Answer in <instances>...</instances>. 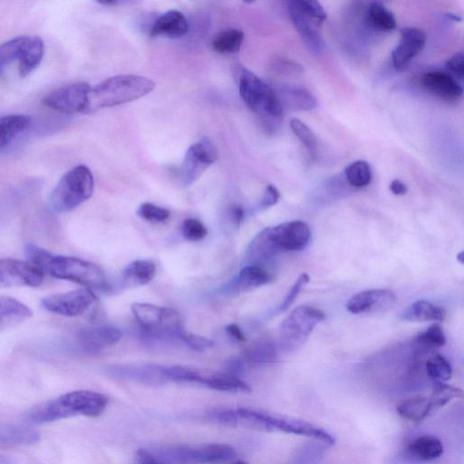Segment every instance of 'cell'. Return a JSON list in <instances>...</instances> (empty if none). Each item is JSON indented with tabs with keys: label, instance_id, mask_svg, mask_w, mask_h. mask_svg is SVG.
I'll list each match as a JSON object with an SVG mask.
<instances>
[{
	"label": "cell",
	"instance_id": "obj_1",
	"mask_svg": "<svg viewBox=\"0 0 464 464\" xmlns=\"http://www.w3.org/2000/svg\"><path fill=\"white\" fill-rule=\"evenodd\" d=\"M107 403V397L100 392L73 391L34 406L26 413V420L45 423L79 415L97 417L104 411Z\"/></svg>",
	"mask_w": 464,
	"mask_h": 464
},
{
	"label": "cell",
	"instance_id": "obj_2",
	"mask_svg": "<svg viewBox=\"0 0 464 464\" xmlns=\"http://www.w3.org/2000/svg\"><path fill=\"white\" fill-rule=\"evenodd\" d=\"M155 87L151 79L140 75L121 74L91 86L83 113H92L138 100Z\"/></svg>",
	"mask_w": 464,
	"mask_h": 464
},
{
	"label": "cell",
	"instance_id": "obj_3",
	"mask_svg": "<svg viewBox=\"0 0 464 464\" xmlns=\"http://www.w3.org/2000/svg\"><path fill=\"white\" fill-rule=\"evenodd\" d=\"M94 179L85 165H77L69 169L50 195V204L57 213L73 210L92 195Z\"/></svg>",
	"mask_w": 464,
	"mask_h": 464
},
{
	"label": "cell",
	"instance_id": "obj_4",
	"mask_svg": "<svg viewBox=\"0 0 464 464\" xmlns=\"http://www.w3.org/2000/svg\"><path fill=\"white\" fill-rule=\"evenodd\" d=\"M149 451L162 464L218 463L237 456L234 448L220 443L162 446Z\"/></svg>",
	"mask_w": 464,
	"mask_h": 464
},
{
	"label": "cell",
	"instance_id": "obj_5",
	"mask_svg": "<svg viewBox=\"0 0 464 464\" xmlns=\"http://www.w3.org/2000/svg\"><path fill=\"white\" fill-rule=\"evenodd\" d=\"M43 273L80 284L89 289L107 287L105 274L99 266L74 256L50 254Z\"/></svg>",
	"mask_w": 464,
	"mask_h": 464
},
{
	"label": "cell",
	"instance_id": "obj_6",
	"mask_svg": "<svg viewBox=\"0 0 464 464\" xmlns=\"http://www.w3.org/2000/svg\"><path fill=\"white\" fill-rule=\"evenodd\" d=\"M239 93L252 111L270 119L281 118L283 107L276 90L246 69L240 72Z\"/></svg>",
	"mask_w": 464,
	"mask_h": 464
},
{
	"label": "cell",
	"instance_id": "obj_7",
	"mask_svg": "<svg viewBox=\"0 0 464 464\" xmlns=\"http://www.w3.org/2000/svg\"><path fill=\"white\" fill-rule=\"evenodd\" d=\"M325 319V314L310 305L294 308L279 326V343L283 350L292 352L302 347L314 327Z\"/></svg>",
	"mask_w": 464,
	"mask_h": 464
},
{
	"label": "cell",
	"instance_id": "obj_8",
	"mask_svg": "<svg viewBox=\"0 0 464 464\" xmlns=\"http://www.w3.org/2000/svg\"><path fill=\"white\" fill-rule=\"evenodd\" d=\"M131 312L149 336L180 339L184 333L180 316L173 308L134 303L131 305Z\"/></svg>",
	"mask_w": 464,
	"mask_h": 464
},
{
	"label": "cell",
	"instance_id": "obj_9",
	"mask_svg": "<svg viewBox=\"0 0 464 464\" xmlns=\"http://www.w3.org/2000/svg\"><path fill=\"white\" fill-rule=\"evenodd\" d=\"M218 159L215 146L207 139L192 144L185 153L179 170L184 187L193 184Z\"/></svg>",
	"mask_w": 464,
	"mask_h": 464
},
{
	"label": "cell",
	"instance_id": "obj_10",
	"mask_svg": "<svg viewBox=\"0 0 464 464\" xmlns=\"http://www.w3.org/2000/svg\"><path fill=\"white\" fill-rule=\"evenodd\" d=\"M97 301L89 288H79L65 293L48 295L42 299L43 307L63 316H77L85 313Z\"/></svg>",
	"mask_w": 464,
	"mask_h": 464
},
{
	"label": "cell",
	"instance_id": "obj_11",
	"mask_svg": "<svg viewBox=\"0 0 464 464\" xmlns=\"http://www.w3.org/2000/svg\"><path fill=\"white\" fill-rule=\"evenodd\" d=\"M91 85L86 82H75L50 92L43 103L64 114L83 113Z\"/></svg>",
	"mask_w": 464,
	"mask_h": 464
},
{
	"label": "cell",
	"instance_id": "obj_12",
	"mask_svg": "<svg viewBox=\"0 0 464 464\" xmlns=\"http://www.w3.org/2000/svg\"><path fill=\"white\" fill-rule=\"evenodd\" d=\"M267 235L279 252L299 251L309 243L311 231L302 220H293L266 227Z\"/></svg>",
	"mask_w": 464,
	"mask_h": 464
},
{
	"label": "cell",
	"instance_id": "obj_13",
	"mask_svg": "<svg viewBox=\"0 0 464 464\" xmlns=\"http://www.w3.org/2000/svg\"><path fill=\"white\" fill-rule=\"evenodd\" d=\"M44 273L27 261L0 258V288L11 286L36 287L43 283Z\"/></svg>",
	"mask_w": 464,
	"mask_h": 464
},
{
	"label": "cell",
	"instance_id": "obj_14",
	"mask_svg": "<svg viewBox=\"0 0 464 464\" xmlns=\"http://www.w3.org/2000/svg\"><path fill=\"white\" fill-rule=\"evenodd\" d=\"M121 338V331L114 326L108 324L86 326L77 332L75 346L83 353L95 354L116 344Z\"/></svg>",
	"mask_w": 464,
	"mask_h": 464
},
{
	"label": "cell",
	"instance_id": "obj_15",
	"mask_svg": "<svg viewBox=\"0 0 464 464\" xmlns=\"http://www.w3.org/2000/svg\"><path fill=\"white\" fill-rule=\"evenodd\" d=\"M396 302L390 289L374 288L359 292L346 303V309L355 314L380 313L391 308Z\"/></svg>",
	"mask_w": 464,
	"mask_h": 464
},
{
	"label": "cell",
	"instance_id": "obj_16",
	"mask_svg": "<svg viewBox=\"0 0 464 464\" xmlns=\"http://www.w3.org/2000/svg\"><path fill=\"white\" fill-rule=\"evenodd\" d=\"M108 372L118 379L145 384L159 385L169 382V365H115L110 367Z\"/></svg>",
	"mask_w": 464,
	"mask_h": 464
},
{
	"label": "cell",
	"instance_id": "obj_17",
	"mask_svg": "<svg viewBox=\"0 0 464 464\" xmlns=\"http://www.w3.org/2000/svg\"><path fill=\"white\" fill-rule=\"evenodd\" d=\"M426 34L417 27L401 29V41L392 52V63L395 69L401 70L419 54L426 43Z\"/></svg>",
	"mask_w": 464,
	"mask_h": 464
},
{
	"label": "cell",
	"instance_id": "obj_18",
	"mask_svg": "<svg viewBox=\"0 0 464 464\" xmlns=\"http://www.w3.org/2000/svg\"><path fill=\"white\" fill-rule=\"evenodd\" d=\"M420 85L428 92L446 101H456L461 97V84L448 72L431 71L420 78Z\"/></svg>",
	"mask_w": 464,
	"mask_h": 464
},
{
	"label": "cell",
	"instance_id": "obj_19",
	"mask_svg": "<svg viewBox=\"0 0 464 464\" xmlns=\"http://www.w3.org/2000/svg\"><path fill=\"white\" fill-rule=\"evenodd\" d=\"M443 453L440 440L432 435H421L410 440L404 448V457L414 463L439 459Z\"/></svg>",
	"mask_w": 464,
	"mask_h": 464
},
{
	"label": "cell",
	"instance_id": "obj_20",
	"mask_svg": "<svg viewBox=\"0 0 464 464\" xmlns=\"http://www.w3.org/2000/svg\"><path fill=\"white\" fill-rule=\"evenodd\" d=\"M273 280L272 275L260 266H244L237 276L224 287L226 294L248 292Z\"/></svg>",
	"mask_w": 464,
	"mask_h": 464
},
{
	"label": "cell",
	"instance_id": "obj_21",
	"mask_svg": "<svg viewBox=\"0 0 464 464\" xmlns=\"http://www.w3.org/2000/svg\"><path fill=\"white\" fill-rule=\"evenodd\" d=\"M281 105L294 111H310L316 107L315 97L304 87L296 84H283L276 91Z\"/></svg>",
	"mask_w": 464,
	"mask_h": 464
},
{
	"label": "cell",
	"instance_id": "obj_22",
	"mask_svg": "<svg viewBox=\"0 0 464 464\" xmlns=\"http://www.w3.org/2000/svg\"><path fill=\"white\" fill-rule=\"evenodd\" d=\"M288 12L293 24L301 35L304 43L313 51L319 53L324 46V40L317 26L289 1Z\"/></svg>",
	"mask_w": 464,
	"mask_h": 464
},
{
	"label": "cell",
	"instance_id": "obj_23",
	"mask_svg": "<svg viewBox=\"0 0 464 464\" xmlns=\"http://www.w3.org/2000/svg\"><path fill=\"white\" fill-rule=\"evenodd\" d=\"M188 30V25L185 15L179 11L169 10L155 20L150 29V35L180 37L186 34Z\"/></svg>",
	"mask_w": 464,
	"mask_h": 464
},
{
	"label": "cell",
	"instance_id": "obj_24",
	"mask_svg": "<svg viewBox=\"0 0 464 464\" xmlns=\"http://www.w3.org/2000/svg\"><path fill=\"white\" fill-rule=\"evenodd\" d=\"M33 315L32 310L10 296H0V329L16 326Z\"/></svg>",
	"mask_w": 464,
	"mask_h": 464
},
{
	"label": "cell",
	"instance_id": "obj_25",
	"mask_svg": "<svg viewBox=\"0 0 464 464\" xmlns=\"http://www.w3.org/2000/svg\"><path fill=\"white\" fill-rule=\"evenodd\" d=\"M44 53V43L39 36H26L18 63V72L24 78L41 63Z\"/></svg>",
	"mask_w": 464,
	"mask_h": 464
},
{
	"label": "cell",
	"instance_id": "obj_26",
	"mask_svg": "<svg viewBox=\"0 0 464 464\" xmlns=\"http://www.w3.org/2000/svg\"><path fill=\"white\" fill-rule=\"evenodd\" d=\"M400 317L410 322H442L446 318V311L430 301L417 300L405 308Z\"/></svg>",
	"mask_w": 464,
	"mask_h": 464
},
{
	"label": "cell",
	"instance_id": "obj_27",
	"mask_svg": "<svg viewBox=\"0 0 464 464\" xmlns=\"http://www.w3.org/2000/svg\"><path fill=\"white\" fill-rule=\"evenodd\" d=\"M156 274L155 263L150 259H137L130 263L121 274L126 287H136L150 283Z\"/></svg>",
	"mask_w": 464,
	"mask_h": 464
},
{
	"label": "cell",
	"instance_id": "obj_28",
	"mask_svg": "<svg viewBox=\"0 0 464 464\" xmlns=\"http://www.w3.org/2000/svg\"><path fill=\"white\" fill-rule=\"evenodd\" d=\"M31 123V118L24 114L0 116V150L9 145L24 131Z\"/></svg>",
	"mask_w": 464,
	"mask_h": 464
},
{
	"label": "cell",
	"instance_id": "obj_29",
	"mask_svg": "<svg viewBox=\"0 0 464 464\" xmlns=\"http://www.w3.org/2000/svg\"><path fill=\"white\" fill-rule=\"evenodd\" d=\"M39 433L28 427L0 423V443L31 445L39 440Z\"/></svg>",
	"mask_w": 464,
	"mask_h": 464
},
{
	"label": "cell",
	"instance_id": "obj_30",
	"mask_svg": "<svg viewBox=\"0 0 464 464\" xmlns=\"http://www.w3.org/2000/svg\"><path fill=\"white\" fill-rule=\"evenodd\" d=\"M202 385L222 392H249L251 391L250 386L246 382L227 372L205 376Z\"/></svg>",
	"mask_w": 464,
	"mask_h": 464
},
{
	"label": "cell",
	"instance_id": "obj_31",
	"mask_svg": "<svg viewBox=\"0 0 464 464\" xmlns=\"http://www.w3.org/2000/svg\"><path fill=\"white\" fill-rule=\"evenodd\" d=\"M396 411L404 420L420 422L430 416L428 398L414 396L405 399L397 405Z\"/></svg>",
	"mask_w": 464,
	"mask_h": 464
},
{
	"label": "cell",
	"instance_id": "obj_32",
	"mask_svg": "<svg viewBox=\"0 0 464 464\" xmlns=\"http://www.w3.org/2000/svg\"><path fill=\"white\" fill-rule=\"evenodd\" d=\"M367 21L372 27L382 32H391L397 26L393 14L381 2H372L367 9Z\"/></svg>",
	"mask_w": 464,
	"mask_h": 464
},
{
	"label": "cell",
	"instance_id": "obj_33",
	"mask_svg": "<svg viewBox=\"0 0 464 464\" xmlns=\"http://www.w3.org/2000/svg\"><path fill=\"white\" fill-rule=\"evenodd\" d=\"M244 33L237 29H227L218 33L212 39V48L219 53L228 54L239 51Z\"/></svg>",
	"mask_w": 464,
	"mask_h": 464
},
{
	"label": "cell",
	"instance_id": "obj_34",
	"mask_svg": "<svg viewBox=\"0 0 464 464\" xmlns=\"http://www.w3.org/2000/svg\"><path fill=\"white\" fill-rule=\"evenodd\" d=\"M462 397V391L445 382H433L432 392L428 398L430 415L438 411L454 398Z\"/></svg>",
	"mask_w": 464,
	"mask_h": 464
},
{
	"label": "cell",
	"instance_id": "obj_35",
	"mask_svg": "<svg viewBox=\"0 0 464 464\" xmlns=\"http://www.w3.org/2000/svg\"><path fill=\"white\" fill-rule=\"evenodd\" d=\"M244 357L251 364L268 363L276 360V350L271 342L256 340L246 348Z\"/></svg>",
	"mask_w": 464,
	"mask_h": 464
},
{
	"label": "cell",
	"instance_id": "obj_36",
	"mask_svg": "<svg viewBox=\"0 0 464 464\" xmlns=\"http://www.w3.org/2000/svg\"><path fill=\"white\" fill-rule=\"evenodd\" d=\"M26 36H17L0 44V76L9 64L19 61Z\"/></svg>",
	"mask_w": 464,
	"mask_h": 464
},
{
	"label": "cell",
	"instance_id": "obj_37",
	"mask_svg": "<svg viewBox=\"0 0 464 464\" xmlns=\"http://www.w3.org/2000/svg\"><path fill=\"white\" fill-rule=\"evenodd\" d=\"M345 178L353 187H365L372 180L371 167L365 160H356L345 169Z\"/></svg>",
	"mask_w": 464,
	"mask_h": 464
},
{
	"label": "cell",
	"instance_id": "obj_38",
	"mask_svg": "<svg viewBox=\"0 0 464 464\" xmlns=\"http://www.w3.org/2000/svg\"><path fill=\"white\" fill-rule=\"evenodd\" d=\"M426 372L433 382H445L452 375V368L450 362L440 354H436L427 361Z\"/></svg>",
	"mask_w": 464,
	"mask_h": 464
},
{
	"label": "cell",
	"instance_id": "obj_39",
	"mask_svg": "<svg viewBox=\"0 0 464 464\" xmlns=\"http://www.w3.org/2000/svg\"><path fill=\"white\" fill-rule=\"evenodd\" d=\"M296 9L319 27L327 18V14L322 5L314 0L290 1Z\"/></svg>",
	"mask_w": 464,
	"mask_h": 464
},
{
	"label": "cell",
	"instance_id": "obj_40",
	"mask_svg": "<svg viewBox=\"0 0 464 464\" xmlns=\"http://www.w3.org/2000/svg\"><path fill=\"white\" fill-rule=\"evenodd\" d=\"M290 128L295 137L303 143L311 154L315 153L316 139L310 128L301 120L294 118L290 121Z\"/></svg>",
	"mask_w": 464,
	"mask_h": 464
},
{
	"label": "cell",
	"instance_id": "obj_41",
	"mask_svg": "<svg viewBox=\"0 0 464 464\" xmlns=\"http://www.w3.org/2000/svg\"><path fill=\"white\" fill-rule=\"evenodd\" d=\"M417 341L426 346L438 347L446 343V336L441 326L436 323L419 334Z\"/></svg>",
	"mask_w": 464,
	"mask_h": 464
},
{
	"label": "cell",
	"instance_id": "obj_42",
	"mask_svg": "<svg viewBox=\"0 0 464 464\" xmlns=\"http://www.w3.org/2000/svg\"><path fill=\"white\" fill-rule=\"evenodd\" d=\"M137 214L141 218L151 222H163L170 216V212L168 208L150 202H144L140 205Z\"/></svg>",
	"mask_w": 464,
	"mask_h": 464
},
{
	"label": "cell",
	"instance_id": "obj_43",
	"mask_svg": "<svg viewBox=\"0 0 464 464\" xmlns=\"http://www.w3.org/2000/svg\"><path fill=\"white\" fill-rule=\"evenodd\" d=\"M183 237L189 241H198L203 239L208 229L205 225L197 218L185 219L181 227Z\"/></svg>",
	"mask_w": 464,
	"mask_h": 464
},
{
	"label": "cell",
	"instance_id": "obj_44",
	"mask_svg": "<svg viewBox=\"0 0 464 464\" xmlns=\"http://www.w3.org/2000/svg\"><path fill=\"white\" fill-rule=\"evenodd\" d=\"M309 276L306 273H302L298 276L295 284L287 292L281 304L276 308V313L285 312L292 305L302 288L309 282Z\"/></svg>",
	"mask_w": 464,
	"mask_h": 464
},
{
	"label": "cell",
	"instance_id": "obj_45",
	"mask_svg": "<svg viewBox=\"0 0 464 464\" xmlns=\"http://www.w3.org/2000/svg\"><path fill=\"white\" fill-rule=\"evenodd\" d=\"M180 340L197 352H203L214 346V342L211 339L186 332L182 334Z\"/></svg>",
	"mask_w": 464,
	"mask_h": 464
},
{
	"label": "cell",
	"instance_id": "obj_46",
	"mask_svg": "<svg viewBox=\"0 0 464 464\" xmlns=\"http://www.w3.org/2000/svg\"><path fill=\"white\" fill-rule=\"evenodd\" d=\"M448 72L454 78L462 80L464 77V57L462 52L454 53L446 62Z\"/></svg>",
	"mask_w": 464,
	"mask_h": 464
},
{
	"label": "cell",
	"instance_id": "obj_47",
	"mask_svg": "<svg viewBox=\"0 0 464 464\" xmlns=\"http://www.w3.org/2000/svg\"><path fill=\"white\" fill-rule=\"evenodd\" d=\"M279 197H280V193L277 190V188L271 184L268 185L266 188V190H265L264 195L258 204L257 208L260 210H263V209H266V208H268L274 206L278 201Z\"/></svg>",
	"mask_w": 464,
	"mask_h": 464
},
{
	"label": "cell",
	"instance_id": "obj_48",
	"mask_svg": "<svg viewBox=\"0 0 464 464\" xmlns=\"http://www.w3.org/2000/svg\"><path fill=\"white\" fill-rule=\"evenodd\" d=\"M275 67L280 72L300 73L304 71L300 64L289 60H279L275 63Z\"/></svg>",
	"mask_w": 464,
	"mask_h": 464
},
{
	"label": "cell",
	"instance_id": "obj_49",
	"mask_svg": "<svg viewBox=\"0 0 464 464\" xmlns=\"http://www.w3.org/2000/svg\"><path fill=\"white\" fill-rule=\"evenodd\" d=\"M244 361L239 358H230L225 364V372L239 377L244 372Z\"/></svg>",
	"mask_w": 464,
	"mask_h": 464
},
{
	"label": "cell",
	"instance_id": "obj_50",
	"mask_svg": "<svg viewBox=\"0 0 464 464\" xmlns=\"http://www.w3.org/2000/svg\"><path fill=\"white\" fill-rule=\"evenodd\" d=\"M229 220L234 227H238L244 220L245 211L240 206H233L228 212Z\"/></svg>",
	"mask_w": 464,
	"mask_h": 464
},
{
	"label": "cell",
	"instance_id": "obj_51",
	"mask_svg": "<svg viewBox=\"0 0 464 464\" xmlns=\"http://www.w3.org/2000/svg\"><path fill=\"white\" fill-rule=\"evenodd\" d=\"M226 332L229 337L237 343H244L246 341L245 335L240 327L236 324H230L226 327Z\"/></svg>",
	"mask_w": 464,
	"mask_h": 464
},
{
	"label": "cell",
	"instance_id": "obj_52",
	"mask_svg": "<svg viewBox=\"0 0 464 464\" xmlns=\"http://www.w3.org/2000/svg\"><path fill=\"white\" fill-rule=\"evenodd\" d=\"M138 462L139 464H162L149 450L143 449L138 451Z\"/></svg>",
	"mask_w": 464,
	"mask_h": 464
},
{
	"label": "cell",
	"instance_id": "obj_53",
	"mask_svg": "<svg viewBox=\"0 0 464 464\" xmlns=\"http://www.w3.org/2000/svg\"><path fill=\"white\" fill-rule=\"evenodd\" d=\"M389 188L394 195H404L407 192V186L399 179H393Z\"/></svg>",
	"mask_w": 464,
	"mask_h": 464
},
{
	"label": "cell",
	"instance_id": "obj_54",
	"mask_svg": "<svg viewBox=\"0 0 464 464\" xmlns=\"http://www.w3.org/2000/svg\"><path fill=\"white\" fill-rule=\"evenodd\" d=\"M464 254H463V251L459 252L458 255H457V260L460 263V264H463L464 263V257H463Z\"/></svg>",
	"mask_w": 464,
	"mask_h": 464
},
{
	"label": "cell",
	"instance_id": "obj_55",
	"mask_svg": "<svg viewBox=\"0 0 464 464\" xmlns=\"http://www.w3.org/2000/svg\"><path fill=\"white\" fill-rule=\"evenodd\" d=\"M233 464H247V463H246V462H244V461H237V462H235V463H233Z\"/></svg>",
	"mask_w": 464,
	"mask_h": 464
}]
</instances>
